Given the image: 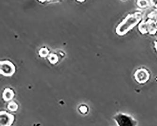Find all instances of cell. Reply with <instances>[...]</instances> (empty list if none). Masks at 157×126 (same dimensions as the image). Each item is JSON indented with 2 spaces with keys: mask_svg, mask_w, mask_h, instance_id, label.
I'll return each instance as SVG.
<instances>
[{
  "mask_svg": "<svg viewBox=\"0 0 157 126\" xmlns=\"http://www.w3.org/2000/svg\"><path fill=\"white\" fill-rule=\"evenodd\" d=\"M1 126H11L13 124L14 117L6 112H1Z\"/></svg>",
  "mask_w": 157,
  "mask_h": 126,
  "instance_id": "4",
  "label": "cell"
},
{
  "mask_svg": "<svg viewBox=\"0 0 157 126\" xmlns=\"http://www.w3.org/2000/svg\"><path fill=\"white\" fill-rule=\"evenodd\" d=\"M154 44H155L154 47H155V49H156V51L157 52V41H155V42H154Z\"/></svg>",
  "mask_w": 157,
  "mask_h": 126,
  "instance_id": "9",
  "label": "cell"
},
{
  "mask_svg": "<svg viewBox=\"0 0 157 126\" xmlns=\"http://www.w3.org/2000/svg\"><path fill=\"white\" fill-rule=\"evenodd\" d=\"M142 17L143 15L139 11L129 14L116 28L117 34L120 36L126 35L141 22Z\"/></svg>",
  "mask_w": 157,
  "mask_h": 126,
  "instance_id": "1",
  "label": "cell"
},
{
  "mask_svg": "<svg viewBox=\"0 0 157 126\" xmlns=\"http://www.w3.org/2000/svg\"><path fill=\"white\" fill-rule=\"evenodd\" d=\"M113 118L117 126H137V120L128 114L117 113Z\"/></svg>",
  "mask_w": 157,
  "mask_h": 126,
  "instance_id": "2",
  "label": "cell"
},
{
  "mask_svg": "<svg viewBox=\"0 0 157 126\" xmlns=\"http://www.w3.org/2000/svg\"><path fill=\"white\" fill-rule=\"evenodd\" d=\"M136 81L140 84H145L150 79V74L146 69L144 68L138 69L134 73Z\"/></svg>",
  "mask_w": 157,
  "mask_h": 126,
  "instance_id": "3",
  "label": "cell"
},
{
  "mask_svg": "<svg viewBox=\"0 0 157 126\" xmlns=\"http://www.w3.org/2000/svg\"><path fill=\"white\" fill-rule=\"evenodd\" d=\"M147 21L148 24V33L150 35H155L157 32V28L155 21L151 19H149Z\"/></svg>",
  "mask_w": 157,
  "mask_h": 126,
  "instance_id": "5",
  "label": "cell"
},
{
  "mask_svg": "<svg viewBox=\"0 0 157 126\" xmlns=\"http://www.w3.org/2000/svg\"><path fill=\"white\" fill-rule=\"evenodd\" d=\"M150 3V1H138L137 2V4L139 7L141 8H145L150 6L151 4Z\"/></svg>",
  "mask_w": 157,
  "mask_h": 126,
  "instance_id": "7",
  "label": "cell"
},
{
  "mask_svg": "<svg viewBox=\"0 0 157 126\" xmlns=\"http://www.w3.org/2000/svg\"><path fill=\"white\" fill-rule=\"evenodd\" d=\"M148 17L150 19L153 20V19L157 20V12L156 11H152L148 14Z\"/></svg>",
  "mask_w": 157,
  "mask_h": 126,
  "instance_id": "8",
  "label": "cell"
},
{
  "mask_svg": "<svg viewBox=\"0 0 157 126\" xmlns=\"http://www.w3.org/2000/svg\"><path fill=\"white\" fill-rule=\"evenodd\" d=\"M138 29L142 34H145L148 33V24L147 21L143 20L138 26Z\"/></svg>",
  "mask_w": 157,
  "mask_h": 126,
  "instance_id": "6",
  "label": "cell"
},
{
  "mask_svg": "<svg viewBox=\"0 0 157 126\" xmlns=\"http://www.w3.org/2000/svg\"><path fill=\"white\" fill-rule=\"evenodd\" d=\"M155 23H156V27H157V20H156V21H155Z\"/></svg>",
  "mask_w": 157,
  "mask_h": 126,
  "instance_id": "10",
  "label": "cell"
}]
</instances>
